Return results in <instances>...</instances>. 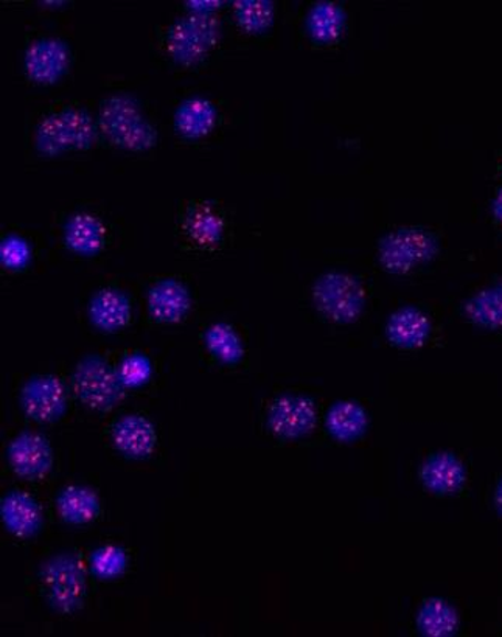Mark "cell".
<instances>
[{"instance_id":"6da1fadb","label":"cell","mask_w":502,"mask_h":637,"mask_svg":"<svg viewBox=\"0 0 502 637\" xmlns=\"http://www.w3.org/2000/svg\"><path fill=\"white\" fill-rule=\"evenodd\" d=\"M97 121L86 107L61 103L42 114L34 132V148L41 156L86 152L97 140Z\"/></svg>"},{"instance_id":"7a4b0ae2","label":"cell","mask_w":502,"mask_h":637,"mask_svg":"<svg viewBox=\"0 0 502 637\" xmlns=\"http://www.w3.org/2000/svg\"><path fill=\"white\" fill-rule=\"evenodd\" d=\"M97 126L100 136L125 152H148L159 139L140 103L128 94L111 95L100 103Z\"/></svg>"},{"instance_id":"3957f363","label":"cell","mask_w":502,"mask_h":637,"mask_svg":"<svg viewBox=\"0 0 502 637\" xmlns=\"http://www.w3.org/2000/svg\"><path fill=\"white\" fill-rule=\"evenodd\" d=\"M40 578L53 612L74 614L84 605L87 574L79 555L71 552L53 555L42 564Z\"/></svg>"},{"instance_id":"277c9868","label":"cell","mask_w":502,"mask_h":637,"mask_svg":"<svg viewBox=\"0 0 502 637\" xmlns=\"http://www.w3.org/2000/svg\"><path fill=\"white\" fill-rule=\"evenodd\" d=\"M72 390L86 408L107 413L124 400L126 387L117 368L98 355H87L76 364Z\"/></svg>"},{"instance_id":"5b68a950","label":"cell","mask_w":502,"mask_h":637,"mask_svg":"<svg viewBox=\"0 0 502 637\" xmlns=\"http://www.w3.org/2000/svg\"><path fill=\"white\" fill-rule=\"evenodd\" d=\"M317 313L335 324H352L362 316L366 305L363 283L346 272L333 271L321 275L313 286Z\"/></svg>"},{"instance_id":"8992f818","label":"cell","mask_w":502,"mask_h":637,"mask_svg":"<svg viewBox=\"0 0 502 637\" xmlns=\"http://www.w3.org/2000/svg\"><path fill=\"white\" fill-rule=\"evenodd\" d=\"M436 252L437 243L431 233L419 228H404L383 238L378 260L385 271L404 275L423 267Z\"/></svg>"},{"instance_id":"52a82bcc","label":"cell","mask_w":502,"mask_h":637,"mask_svg":"<svg viewBox=\"0 0 502 637\" xmlns=\"http://www.w3.org/2000/svg\"><path fill=\"white\" fill-rule=\"evenodd\" d=\"M72 66V50L55 36L36 38L27 45L24 74L36 86H52L67 75Z\"/></svg>"},{"instance_id":"ba28073f","label":"cell","mask_w":502,"mask_h":637,"mask_svg":"<svg viewBox=\"0 0 502 637\" xmlns=\"http://www.w3.org/2000/svg\"><path fill=\"white\" fill-rule=\"evenodd\" d=\"M19 403L32 420L52 424L66 413L67 389L59 376L34 375L22 386Z\"/></svg>"},{"instance_id":"9c48e42d","label":"cell","mask_w":502,"mask_h":637,"mask_svg":"<svg viewBox=\"0 0 502 637\" xmlns=\"http://www.w3.org/2000/svg\"><path fill=\"white\" fill-rule=\"evenodd\" d=\"M316 421V406L301 394L281 395L268 410V428L281 439L304 437L313 431Z\"/></svg>"},{"instance_id":"30bf717a","label":"cell","mask_w":502,"mask_h":637,"mask_svg":"<svg viewBox=\"0 0 502 637\" xmlns=\"http://www.w3.org/2000/svg\"><path fill=\"white\" fill-rule=\"evenodd\" d=\"M7 459L14 473L27 481H38L52 470V447L41 434L24 431L10 441Z\"/></svg>"},{"instance_id":"8fae6325","label":"cell","mask_w":502,"mask_h":637,"mask_svg":"<svg viewBox=\"0 0 502 637\" xmlns=\"http://www.w3.org/2000/svg\"><path fill=\"white\" fill-rule=\"evenodd\" d=\"M164 44L171 61L182 67L197 66L215 48L187 18L168 27Z\"/></svg>"},{"instance_id":"7c38bea8","label":"cell","mask_w":502,"mask_h":637,"mask_svg":"<svg viewBox=\"0 0 502 637\" xmlns=\"http://www.w3.org/2000/svg\"><path fill=\"white\" fill-rule=\"evenodd\" d=\"M218 118L220 113L212 100L205 95H194L176 107L175 132L186 140L205 139L217 128Z\"/></svg>"},{"instance_id":"4fadbf2b","label":"cell","mask_w":502,"mask_h":637,"mask_svg":"<svg viewBox=\"0 0 502 637\" xmlns=\"http://www.w3.org/2000/svg\"><path fill=\"white\" fill-rule=\"evenodd\" d=\"M90 318L102 333L122 332L132 324V302L116 288H102L91 297Z\"/></svg>"},{"instance_id":"5bb4252c","label":"cell","mask_w":502,"mask_h":637,"mask_svg":"<svg viewBox=\"0 0 502 637\" xmlns=\"http://www.w3.org/2000/svg\"><path fill=\"white\" fill-rule=\"evenodd\" d=\"M149 314L160 324H178L189 314L191 297L189 290L176 279H163L148 291Z\"/></svg>"},{"instance_id":"9a60e30c","label":"cell","mask_w":502,"mask_h":637,"mask_svg":"<svg viewBox=\"0 0 502 637\" xmlns=\"http://www.w3.org/2000/svg\"><path fill=\"white\" fill-rule=\"evenodd\" d=\"M113 441L116 450L128 459H147L155 451L157 434L155 426L147 417H122L113 429Z\"/></svg>"},{"instance_id":"2e32d148","label":"cell","mask_w":502,"mask_h":637,"mask_svg":"<svg viewBox=\"0 0 502 637\" xmlns=\"http://www.w3.org/2000/svg\"><path fill=\"white\" fill-rule=\"evenodd\" d=\"M63 238L69 251L76 255L94 257L106 246L107 228L97 215L76 212L67 218Z\"/></svg>"},{"instance_id":"e0dca14e","label":"cell","mask_w":502,"mask_h":637,"mask_svg":"<svg viewBox=\"0 0 502 637\" xmlns=\"http://www.w3.org/2000/svg\"><path fill=\"white\" fill-rule=\"evenodd\" d=\"M0 515L10 533L19 539L36 535L42 525V510L36 499L24 491H10L0 502Z\"/></svg>"},{"instance_id":"ac0fdd59","label":"cell","mask_w":502,"mask_h":637,"mask_svg":"<svg viewBox=\"0 0 502 637\" xmlns=\"http://www.w3.org/2000/svg\"><path fill=\"white\" fill-rule=\"evenodd\" d=\"M420 479L431 493L448 497L462 489L466 468L451 452H437L421 466Z\"/></svg>"},{"instance_id":"d6986e66","label":"cell","mask_w":502,"mask_h":637,"mask_svg":"<svg viewBox=\"0 0 502 637\" xmlns=\"http://www.w3.org/2000/svg\"><path fill=\"white\" fill-rule=\"evenodd\" d=\"M431 321L423 311L405 306L397 310L387 321V340L400 348H419L431 336Z\"/></svg>"},{"instance_id":"ffe728a7","label":"cell","mask_w":502,"mask_h":637,"mask_svg":"<svg viewBox=\"0 0 502 637\" xmlns=\"http://www.w3.org/2000/svg\"><path fill=\"white\" fill-rule=\"evenodd\" d=\"M306 32L316 44H336L343 38L347 27L346 10L336 2L314 3L305 19Z\"/></svg>"},{"instance_id":"44dd1931","label":"cell","mask_w":502,"mask_h":637,"mask_svg":"<svg viewBox=\"0 0 502 637\" xmlns=\"http://www.w3.org/2000/svg\"><path fill=\"white\" fill-rule=\"evenodd\" d=\"M184 232L198 248L209 249L221 243L224 236V220L218 210L206 202L190 207L184 217Z\"/></svg>"},{"instance_id":"7402d4cb","label":"cell","mask_w":502,"mask_h":637,"mask_svg":"<svg viewBox=\"0 0 502 637\" xmlns=\"http://www.w3.org/2000/svg\"><path fill=\"white\" fill-rule=\"evenodd\" d=\"M56 510L69 524H87L98 516L100 499L90 487L69 485L56 498Z\"/></svg>"},{"instance_id":"603a6c76","label":"cell","mask_w":502,"mask_h":637,"mask_svg":"<svg viewBox=\"0 0 502 637\" xmlns=\"http://www.w3.org/2000/svg\"><path fill=\"white\" fill-rule=\"evenodd\" d=\"M459 613L453 605L440 597H432L421 604L417 614V628L428 637H450L459 629Z\"/></svg>"},{"instance_id":"cb8c5ba5","label":"cell","mask_w":502,"mask_h":637,"mask_svg":"<svg viewBox=\"0 0 502 637\" xmlns=\"http://www.w3.org/2000/svg\"><path fill=\"white\" fill-rule=\"evenodd\" d=\"M367 414L362 405L354 401H339L330 408L325 425L336 440L351 441L358 439L366 431Z\"/></svg>"},{"instance_id":"d4e9b609","label":"cell","mask_w":502,"mask_h":637,"mask_svg":"<svg viewBox=\"0 0 502 637\" xmlns=\"http://www.w3.org/2000/svg\"><path fill=\"white\" fill-rule=\"evenodd\" d=\"M467 317L471 324L484 330H502V282L479 291L467 302Z\"/></svg>"},{"instance_id":"484cf974","label":"cell","mask_w":502,"mask_h":637,"mask_svg":"<svg viewBox=\"0 0 502 637\" xmlns=\"http://www.w3.org/2000/svg\"><path fill=\"white\" fill-rule=\"evenodd\" d=\"M205 344L215 359L222 364H237L244 356L243 340L228 322H215L206 330Z\"/></svg>"},{"instance_id":"4316f807","label":"cell","mask_w":502,"mask_h":637,"mask_svg":"<svg viewBox=\"0 0 502 637\" xmlns=\"http://www.w3.org/2000/svg\"><path fill=\"white\" fill-rule=\"evenodd\" d=\"M237 25L248 34H263L274 25L275 7L270 0H239L233 2Z\"/></svg>"},{"instance_id":"83f0119b","label":"cell","mask_w":502,"mask_h":637,"mask_svg":"<svg viewBox=\"0 0 502 637\" xmlns=\"http://www.w3.org/2000/svg\"><path fill=\"white\" fill-rule=\"evenodd\" d=\"M128 566V556L121 546L106 544L98 547L91 556V570L103 581L121 577Z\"/></svg>"},{"instance_id":"f1b7e54d","label":"cell","mask_w":502,"mask_h":637,"mask_svg":"<svg viewBox=\"0 0 502 637\" xmlns=\"http://www.w3.org/2000/svg\"><path fill=\"white\" fill-rule=\"evenodd\" d=\"M118 376L126 389H136L147 385L153 375L151 361L142 353L125 356L117 366Z\"/></svg>"},{"instance_id":"f546056e","label":"cell","mask_w":502,"mask_h":637,"mask_svg":"<svg viewBox=\"0 0 502 637\" xmlns=\"http://www.w3.org/2000/svg\"><path fill=\"white\" fill-rule=\"evenodd\" d=\"M30 246L24 238L18 236H9L3 238L0 243V262L2 267L10 271L24 270L30 262Z\"/></svg>"},{"instance_id":"4dcf8cb0","label":"cell","mask_w":502,"mask_h":637,"mask_svg":"<svg viewBox=\"0 0 502 637\" xmlns=\"http://www.w3.org/2000/svg\"><path fill=\"white\" fill-rule=\"evenodd\" d=\"M190 13H215L222 6L221 2H187Z\"/></svg>"},{"instance_id":"1f68e13d","label":"cell","mask_w":502,"mask_h":637,"mask_svg":"<svg viewBox=\"0 0 502 637\" xmlns=\"http://www.w3.org/2000/svg\"><path fill=\"white\" fill-rule=\"evenodd\" d=\"M493 215L498 222L502 224V188L498 191L496 198L493 201Z\"/></svg>"},{"instance_id":"d6a6232c","label":"cell","mask_w":502,"mask_h":637,"mask_svg":"<svg viewBox=\"0 0 502 637\" xmlns=\"http://www.w3.org/2000/svg\"><path fill=\"white\" fill-rule=\"evenodd\" d=\"M494 504H496L498 512L502 515V481L498 485L496 493H494Z\"/></svg>"}]
</instances>
